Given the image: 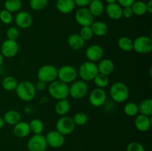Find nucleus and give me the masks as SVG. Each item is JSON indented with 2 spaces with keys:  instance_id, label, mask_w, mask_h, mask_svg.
<instances>
[{
  "instance_id": "2",
  "label": "nucleus",
  "mask_w": 152,
  "mask_h": 151,
  "mask_svg": "<svg viewBox=\"0 0 152 151\" xmlns=\"http://www.w3.org/2000/svg\"><path fill=\"white\" fill-rule=\"evenodd\" d=\"M48 92L53 99L57 101L66 99L69 96V86L66 83L56 79L50 83Z\"/></svg>"
},
{
  "instance_id": "10",
  "label": "nucleus",
  "mask_w": 152,
  "mask_h": 151,
  "mask_svg": "<svg viewBox=\"0 0 152 151\" xmlns=\"http://www.w3.org/2000/svg\"><path fill=\"white\" fill-rule=\"evenodd\" d=\"M27 147L29 151H45L48 147L45 136L42 134H34L28 141Z\"/></svg>"
},
{
  "instance_id": "45",
  "label": "nucleus",
  "mask_w": 152,
  "mask_h": 151,
  "mask_svg": "<svg viewBox=\"0 0 152 151\" xmlns=\"http://www.w3.org/2000/svg\"><path fill=\"white\" fill-rule=\"evenodd\" d=\"M146 9L147 13H152V0H149V1H148V2L146 3Z\"/></svg>"
},
{
  "instance_id": "20",
  "label": "nucleus",
  "mask_w": 152,
  "mask_h": 151,
  "mask_svg": "<svg viewBox=\"0 0 152 151\" xmlns=\"http://www.w3.org/2000/svg\"><path fill=\"white\" fill-rule=\"evenodd\" d=\"M97 68L99 73H102L105 76H109L114 72V69H115V65L112 60L103 58L99 62Z\"/></svg>"
},
{
  "instance_id": "1",
  "label": "nucleus",
  "mask_w": 152,
  "mask_h": 151,
  "mask_svg": "<svg viewBox=\"0 0 152 151\" xmlns=\"http://www.w3.org/2000/svg\"><path fill=\"white\" fill-rule=\"evenodd\" d=\"M15 91L19 99L26 102L34 100L37 95L35 84L28 80H24L18 83Z\"/></svg>"
},
{
  "instance_id": "48",
  "label": "nucleus",
  "mask_w": 152,
  "mask_h": 151,
  "mask_svg": "<svg viewBox=\"0 0 152 151\" xmlns=\"http://www.w3.org/2000/svg\"><path fill=\"white\" fill-rule=\"evenodd\" d=\"M106 1L107 4H114V3H117V0H105Z\"/></svg>"
},
{
  "instance_id": "49",
  "label": "nucleus",
  "mask_w": 152,
  "mask_h": 151,
  "mask_svg": "<svg viewBox=\"0 0 152 151\" xmlns=\"http://www.w3.org/2000/svg\"><path fill=\"white\" fill-rule=\"evenodd\" d=\"M148 1H149V0H148Z\"/></svg>"
},
{
  "instance_id": "38",
  "label": "nucleus",
  "mask_w": 152,
  "mask_h": 151,
  "mask_svg": "<svg viewBox=\"0 0 152 151\" xmlns=\"http://www.w3.org/2000/svg\"><path fill=\"white\" fill-rule=\"evenodd\" d=\"M0 21L5 25H10L13 22V15L10 12L4 9L0 11Z\"/></svg>"
},
{
  "instance_id": "37",
  "label": "nucleus",
  "mask_w": 152,
  "mask_h": 151,
  "mask_svg": "<svg viewBox=\"0 0 152 151\" xmlns=\"http://www.w3.org/2000/svg\"><path fill=\"white\" fill-rule=\"evenodd\" d=\"M80 36L84 39V41H89L94 36L93 31H92L91 26L82 27L80 29Z\"/></svg>"
},
{
  "instance_id": "15",
  "label": "nucleus",
  "mask_w": 152,
  "mask_h": 151,
  "mask_svg": "<svg viewBox=\"0 0 152 151\" xmlns=\"http://www.w3.org/2000/svg\"><path fill=\"white\" fill-rule=\"evenodd\" d=\"M48 146L53 148H59L65 143V136L61 134L57 130H50L45 136Z\"/></svg>"
},
{
  "instance_id": "17",
  "label": "nucleus",
  "mask_w": 152,
  "mask_h": 151,
  "mask_svg": "<svg viewBox=\"0 0 152 151\" xmlns=\"http://www.w3.org/2000/svg\"><path fill=\"white\" fill-rule=\"evenodd\" d=\"M135 127L140 132H146L150 129L151 121L149 116L139 114L137 115L134 119Z\"/></svg>"
},
{
  "instance_id": "39",
  "label": "nucleus",
  "mask_w": 152,
  "mask_h": 151,
  "mask_svg": "<svg viewBox=\"0 0 152 151\" xmlns=\"http://www.w3.org/2000/svg\"><path fill=\"white\" fill-rule=\"evenodd\" d=\"M6 36L7 39L16 41L19 36V30L16 27H10L6 31Z\"/></svg>"
},
{
  "instance_id": "26",
  "label": "nucleus",
  "mask_w": 152,
  "mask_h": 151,
  "mask_svg": "<svg viewBox=\"0 0 152 151\" xmlns=\"http://www.w3.org/2000/svg\"><path fill=\"white\" fill-rule=\"evenodd\" d=\"M88 10L94 16H99L105 11V6L101 0H92L88 5Z\"/></svg>"
},
{
  "instance_id": "35",
  "label": "nucleus",
  "mask_w": 152,
  "mask_h": 151,
  "mask_svg": "<svg viewBox=\"0 0 152 151\" xmlns=\"http://www.w3.org/2000/svg\"><path fill=\"white\" fill-rule=\"evenodd\" d=\"M48 0H30L29 6L34 11H41L47 7Z\"/></svg>"
},
{
  "instance_id": "40",
  "label": "nucleus",
  "mask_w": 152,
  "mask_h": 151,
  "mask_svg": "<svg viewBox=\"0 0 152 151\" xmlns=\"http://www.w3.org/2000/svg\"><path fill=\"white\" fill-rule=\"evenodd\" d=\"M126 151H145L143 145L137 142H132L128 144Z\"/></svg>"
},
{
  "instance_id": "7",
  "label": "nucleus",
  "mask_w": 152,
  "mask_h": 151,
  "mask_svg": "<svg viewBox=\"0 0 152 151\" xmlns=\"http://www.w3.org/2000/svg\"><path fill=\"white\" fill-rule=\"evenodd\" d=\"M88 85L86 81L83 80H76L69 86V96L76 100H79L87 95Z\"/></svg>"
},
{
  "instance_id": "6",
  "label": "nucleus",
  "mask_w": 152,
  "mask_h": 151,
  "mask_svg": "<svg viewBox=\"0 0 152 151\" xmlns=\"http://www.w3.org/2000/svg\"><path fill=\"white\" fill-rule=\"evenodd\" d=\"M133 50L139 54H148L152 50V39L148 36H140L133 40Z\"/></svg>"
},
{
  "instance_id": "4",
  "label": "nucleus",
  "mask_w": 152,
  "mask_h": 151,
  "mask_svg": "<svg viewBox=\"0 0 152 151\" xmlns=\"http://www.w3.org/2000/svg\"><path fill=\"white\" fill-rule=\"evenodd\" d=\"M77 73L81 80L84 81H93L95 76L99 73V70L96 63L86 61L80 65Z\"/></svg>"
},
{
  "instance_id": "31",
  "label": "nucleus",
  "mask_w": 152,
  "mask_h": 151,
  "mask_svg": "<svg viewBox=\"0 0 152 151\" xmlns=\"http://www.w3.org/2000/svg\"><path fill=\"white\" fill-rule=\"evenodd\" d=\"M131 7L133 10L134 15L136 16H142L147 13L146 3L143 1H135Z\"/></svg>"
},
{
  "instance_id": "32",
  "label": "nucleus",
  "mask_w": 152,
  "mask_h": 151,
  "mask_svg": "<svg viewBox=\"0 0 152 151\" xmlns=\"http://www.w3.org/2000/svg\"><path fill=\"white\" fill-rule=\"evenodd\" d=\"M31 132L34 134H42L44 130V123L39 118H34L29 123Z\"/></svg>"
},
{
  "instance_id": "19",
  "label": "nucleus",
  "mask_w": 152,
  "mask_h": 151,
  "mask_svg": "<svg viewBox=\"0 0 152 151\" xmlns=\"http://www.w3.org/2000/svg\"><path fill=\"white\" fill-rule=\"evenodd\" d=\"M75 7L74 0H56V9L62 14H69L72 13Z\"/></svg>"
},
{
  "instance_id": "42",
  "label": "nucleus",
  "mask_w": 152,
  "mask_h": 151,
  "mask_svg": "<svg viewBox=\"0 0 152 151\" xmlns=\"http://www.w3.org/2000/svg\"><path fill=\"white\" fill-rule=\"evenodd\" d=\"M136 0H117V3L120 4L122 7H132Z\"/></svg>"
},
{
  "instance_id": "9",
  "label": "nucleus",
  "mask_w": 152,
  "mask_h": 151,
  "mask_svg": "<svg viewBox=\"0 0 152 151\" xmlns=\"http://www.w3.org/2000/svg\"><path fill=\"white\" fill-rule=\"evenodd\" d=\"M75 124L73 121L72 117L64 116L61 117L57 120L56 123V130L62 134L63 136H68L74 132L75 130Z\"/></svg>"
},
{
  "instance_id": "14",
  "label": "nucleus",
  "mask_w": 152,
  "mask_h": 151,
  "mask_svg": "<svg viewBox=\"0 0 152 151\" xmlns=\"http://www.w3.org/2000/svg\"><path fill=\"white\" fill-rule=\"evenodd\" d=\"M104 52L103 48L99 44H91L86 50V56L88 61L92 62H99L103 59Z\"/></svg>"
},
{
  "instance_id": "44",
  "label": "nucleus",
  "mask_w": 152,
  "mask_h": 151,
  "mask_svg": "<svg viewBox=\"0 0 152 151\" xmlns=\"http://www.w3.org/2000/svg\"><path fill=\"white\" fill-rule=\"evenodd\" d=\"M35 87H36V89H37V90L42 91V90H44L45 89L46 83L43 82V81H38L37 84H36Z\"/></svg>"
},
{
  "instance_id": "3",
  "label": "nucleus",
  "mask_w": 152,
  "mask_h": 151,
  "mask_svg": "<svg viewBox=\"0 0 152 151\" xmlns=\"http://www.w3.org/2000/svg\"><path fill=\"white\" fill-rule=\"evenodd\" d=\"M110 96L116 103H123L129 97V90L126 84L121 81H117L110 87Z\"/></svg>"
},
{
  "instance_id": "43",
  "label": "nucleus",
  "mask_w": 152,
  "mask_h": 151,
  "mask_svg": "<svg viewBox=\"0 0 152 151\" xmlns=\"http://www.w3.org/2000/svg\"><path fill=\"white\" fill-rule=\"evenodd\" d=\"M92 0H74V2L77 6L80 7H86L89 5Z\"/></svg>"
},
{
  "instance_id": "27",
  "label": "nucleus",
  "mask_w": 152,
  "mask_h": 151,
  "mask_svg": "<svg viewBox=\"0 0 152 151\" xmlns=\"http://www.w3.org/2000/svg\"><path fill=\"white\" fill-rule=\"evenodd\" d=\"M140 114L151 116L152 115V100L151 99H143L138 105Z\"/></svg>"
},
{
  "instance_id": "13",
  "label": "nucleus",
  "mask_w": 152,
  "mask_h": 151,
  "mask_svg": "<svg viewBox=\"0 0 152 151\" xmlns=\"http://www.w3.org/2000/svg\"><path fill=\"white\" fill-rule=\"evenodd\" d=\"M19 46L17 41L14 40L6 39L1 45V52L4 57L13 58L19 53Z\"/></svg>"
},
{
  "instance_id": "23",
  "label": "nucleus",
  "mask_w": 152,
  "mask_h": 151,
  "mask_svg": "<svg viewBox=\"0 0 152 151\" xmlns=\"http://www.w3.org/2000/svg\"><path fill=\"white\" fill-rule=\"evenodd\" d=\"M3 118H4L5 124H7L11 126L16 125L17 123L22 121V116H21L20 113L19 111L16 110H7L4 114Z\"/></svg>"
},
{
  "instance_id": "46",
  "label": "nucleus",
  "mask_w": 152,
  "mask_h": 151,
  "mask_svg": "<svg viewBox=\"0 0 152 151\" xmlns=\"http://www.w3.org/2000/svg\"><path fill=\"white\" fill-rule=\"evenodd\" d=\"M4 124H5V122H4V118H3V117L0 116V130L4 127Z\"/></svg>"
},
{
  "instance_id": "47",
  "label": "nucleus",
  "mask_w": 152,
  "mask_h": 151,
  "mask_svg": "<svg viewBox=\"0 0 152 151\" xmlns=\"http://www.w3.org/2000/svg\"><path fill=\"white\" fill-rule=\"evenodd\" d=\"M3 62H4V56L0 53V67L3 65Z\"/></svg>"
},
{
  "instance_id": "28",
  "label": "nucleus",
  "mask_w": 152,
  "mask_h": 151,
  "mask_svg": "<svg viewBox=\"0 0 152 151\" xmlns=\"http://www.w3.org/2000/svg\"><path fill=\"white\" fill-rule=\"evenodd\" d=\"M18 85V81L15 77L11 76H5L1 81V86L6 91H13Z\"/></svg>"
},
{
  "instance_id": "12",
  "label": "nucleus",
  "mask_w": 152,
  "mask_h": 151,
  "mask_svg": "<svg viewBox=\"0 0 152 151\" xmlns=\"http://www.w3.org/2000/svg\"><path fill=\"white\" fill-rule=\"evenodd\" d=\"M107 99V93L104 89L96 88L91 90L89 94L88 100L91 105L95 107H102L105 103Z\"/></svg>"
},
{
  "instance_id": "22",
  "label": "nucleus",
  "mask_w": 152,
  "mask_h": 151,
  "mask_svg": "<svg viewBox=\"0 0 152 151\" xmlns=\"http://www.w3.org/2000/svg\"><path fill=\"white\" fill-rule=\"evenodd\" d=\"M13 134L18 138H25L30 134L29 124L26 121H21L19 123L13 126Z\"/></svg>"
},
{
  "instance_id": "5",
  "label": "nucleus",
  "mask_w": 152,
  "mask_h": 151,
  "mask_svg": "<svg viewBox=\"0 0 152 151\" xmlns=\"http://www.w3.org/2000/svg\"><path fill=\"white\" fill-rule=\"evenodd\" d=\"M37 78L45 83L55 81L57 79V68L52 65H42L37 71Z\"/></svg>"
},
{
  "instance_id": "25",
  "label": "nucleus",
  "mask_w": 152,
  "mask_h": 151,
  "mask_svg": "<svg viewBox=\"0 0 152 151\" xmlns=\"http://www.w3.org/2000/svg\"><path fill=\"white\" fill-rule=\"evenodd\" d=\"M55 112L59 115L64 116L68 113L71 109V105L68 99H62L58 100L55 105Z\"/></svg>"
},
{
  "instance_id": "11",
  "label": "nucleus",
  "mask_w": 152,
  "mask_h": 151,
  "mask_svg": "<svg viewBox=\"0 0 152 151\" xmlns=\"http://www.w3.org/2000/svg\"><path fill=\"white\" fill-rule=\"evenodd\" d=\"M75 20L81 27L91 26L94 22V16L88 7H80L75 13Z\"/></svg>"
},
{
  "instance_id": "21",
  "label": "nucleus",
  "mask_w": 152,
  "mask_h": 151,
  "mask_svg": "<svg viewBox=\"0 0 152 151\" xmlns=\"http://www.w3.org/2000/svg\"><path fill=\"white\" fill-rule=\"evenodd\" d=\"M67 42H68V46L71 49L75 50H79L84 47L86 41H84V39L80 36V34L73 33L71 34L68 37Z\"/></svg>"
},
{
  "instance_id": "33",
  "label": "nucleus",
  "mask_w": 152,
  "mask_h": 151,
  "mask_svg": "<svg viewBox=\"0 0 152 151\" xmlns=\"http://www.w3.org/2000/svg\"><path fill=\"white\" fill-rule=\"evenodd\" d=\"M125 114L128 116L134 117L139 113V109H138V105L134 102H128L125 105L123 108Z\"/></svg>"
},
{
  "instance_id": "34",
  "label": "nucleus",
  "mask_w": 152,
  "mask_h": 151,
  "mask_svg": "<svg viewBox=\"0 0 152 151\" xmlns=\"http://www.w3.org/2000/svg\"><path fill=\"white\" fill-rule=\"evenodd\" d=\"M93 81L95 85L98 88L104 89L108 87V84H109V78H108V76L103 75V74L99 73L95 76Z\"/></svg>"
},
{
  "instance_id": "16",
  "label": "nucleus",
  "mask_w": 152,
  "mask_h": 151,
  "mask_svg": "<svg viewBox=\"0 0 152 151\" xmlns=\"http://www.w3.org/2000/svg\"><path fill=\"white\" fill-rule=\"evenodd\" d=\"M15 22L18 28L22 29H28L32 25L33 17L28 12L22 10L19 11L15 16Z\"/></svg>"
},
{
  "instance_id": "30",
  "label": "nucleus",
  "mask_w": 152,
  "mask_h": 151,
  "mask_svg": "<svg viewBox=\"0 0 152 151\" xmlns=\"http://www.w3.org/2000/svg\"><path fill=\"white\" fill-rule=\"evenodd\" d=\"M22 3L21 0H5L4 7L5 10L10 13H16L20 10Z\"/></svg>"
},
{
  "instance_id": "29",
  "label": "nucleus",
  "mask_w": 152,
  "mask_h": 151,
  "mask_svg": "<svg viewBox=\"0 0 152 151\" xmlns=\"http://www.w3.org/2000/svg\"><path fill=\"white\" fill-rule=\"evenodd\" d=\"M117 44L123 51L130 52L133 50V40L128 36L120 37L117 41Z\"/></svg>"
},
{
  "instance_id": "18",
  "label": "nucleus",
  "mask_w": 152,
  "mask_h": 151,
  "mask_svg": "<svg viewBox=\"0 0 152 151\" xmlns=\"http://www.w3.org/2000/svg\"><path fill=\"white\" fill-rule=\"evenodd\" d=\"M105 12L108 18L112 20H119L123 17V7L117 3L107 4Z\"/></svg>"
},
{
  "instance_id": "8",
  "label": "nucleus",
  "mask_w": 152,
  "mask_h": 151,
  "mask_svg": "<svg viewBox=\"0 0 152 151\" xmlns=\"http://www.w3.org/2000/svg\"><path fill=\"white\" fill-rule=\"evenodd\" d=\"M77 76L78 73L77 69L71 65H63L57 69L58 79L68 84L76 81Z\"/></svg>"
},
{
  "instance_id": "36",
  "label": "nucleus",
  "mask_w": 152,
  "mask_h": 151,
  "mask_svg": "<svg viewBox=\"0 0 152 151\" xmlns=\"http://www.w3.org/2000/svg\"><path fill=\"white\" fill-rule=\"evenodd\" d=\"M73 121H74L75 125L77 126H84L87 124L88 121V117L86 113L83 112H78L74 114L72 117Z\"/></svg>"
},
{
  "instance_id": "41",
  "label": "nucleus",
  "mask_w": 152,
  "mask_h": 151,
  "mask_svg": "<svg viewBox=\"0 0 152 151\" xmlns=\"http://www.w3.org/2000/svg\"><path fill=\"white\" fill-rule=\"evenodd\" d=\"M133 16H134V13L132 7H123V17L126 18V19H131Z\"/></svg>"
},
{
  "instance_id": "24",
  "label": "nucleus",
  "mask_w": 152,
  "mask_h": 151,
  "mask_svg": "<svg viewBox=\"0 0 152 151\" xmlns=\"http://www.w3.org/2000/svg\"><path fill=\"white\" fill-rule=\"evenodd\" d=\"M94 36H96L98 37L105 36L108 32V27L107 24H105L102 21H96L94 22L91 25Z\"/></svg>"
}]
</instances>
